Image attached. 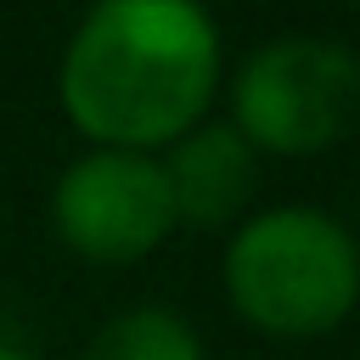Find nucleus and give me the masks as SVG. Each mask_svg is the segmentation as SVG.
<instances>
[{
	"label": "nucleus",
	"mask_w": 360,
	"mask_h": 360,
	"mask_svg": "<svg viewBox=\"0 0 360 360\" xmlns=\"http://www.w3.org/2000/svg\"><path fill=\"white\" fill-rule=\"evenodd\" d=\"M219 68L202 0H96L62 51L56 96L90 146L158 152L202 124Z\"/></svg>",
	"instance_id": "1"
},
{
	"label": "nucleus",
	"mask_w": 360,
	"mask_h": 360,
	"mask_svg": "<svg viewBox=\"0 0 360 360\" xmlns=\"http://www.w3.org/2000/svg\"><path fill=\"white\" fill-rule=\"evenodd\" d=\"M225 298L264 338H326L360 304V242L309 202L248 214L225 242Z\"/></svg>",
	"instance_id": "2"
},
{
	"label": "nucleus",
	"mask_w": 360,
	"mask_h": 360,
	"mask_svg": "<svg viewBox=\"0 0 360 360\" xmlns=\"http://www.w3.org/2000/svg\"><path fill=\"white\" fill-rule=\"evenodd\" d=\"M360 118V56L343 39L281 34L231 79V129L270 158H315Z\"/></svg>",
	"instance_id": "3"
},
{
	"label": "nucleus",
	"mask_w": 360,
	"mask_h": 360,
	"mask_svg": "<svg viewBox=\"0 0 360 360\" xmlns=\"http://www.w3.org/2000/svg\"><path fill=\"white\" fill-rule=\"evenodd\" d=\"M56 236L90 264H135L174 231V202L152 152L90 146L51 186Z\"/></svg>",
	"instance_id": "4"
},
{
	"label": "nucleus",
	"mask_w": 360,
	"mask_h": 360,
	"mask_svg": "<svg viewBox=\"0 0 360 360\" xmlns=\"http://www.w3.org/2000/svg\"><path fill=\"white\" fill-rule=\"evenodd\" d=\"M158 169L174 202V225H191V231L236 225L259 186V152L225 118H202L180 141H169Z\"/></svg>",
	"instance_id": "5"
},
{
	"label": "nucleus",
	"mask_w": 360,
	"mask_h": 360,
	"mask_svg": "<svg viewBox=\"0 0 360 360\" xmlns=\"http://www.w3.org/2000/svg\"><path fill=\"white\" fill-rule=\"evenodd\" d=\"M84 360H208V354L186 315L163 304H135L84 343Z\"/></svg>",
	"instance_id": "6"
},
{
	"label": "nucleus",
	"mask_w": 360,
	"mask_h": 360,
	"mask_svg": "<svg viewBox=\"0 0 360 360\" xmlns=\"http://www.w3.org/2000/svg\"><path fill=\"white\" fill-rule=\"evenodd\" d=\"M0 360H28L22 349H11V343H0Z\"/></svg>",
	"instance_id": "7"
},
{
	"label": "nucleus",
	"mask_w": 360,
	"mask_h": 360,
	"mask_svg": "<svg viewBox=\"0 0 360 360\" xmlns=\"http://www.w3.org/2000/svg\"><path fill=\"white\" fill-rule=\"evenodd\" d=\"M354 6H360V0H354Z\"/></svg>",
	"instance_id": "8"
}]
</instances>
